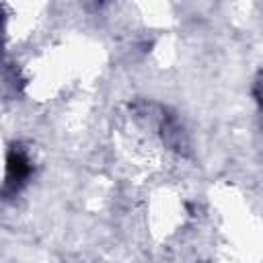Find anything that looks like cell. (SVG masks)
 <instances>
[{"label": "cell", "mask_w": 263, "mask_h": 263, "mask_svg": "<svg viewBox=\"0 0 263 263\" xmlns=\"http://www.w3.org/2000/svg\"><path fill=\"white\" fill-rule=\"evenodd\" d=\"M29 175V162L23 154L10 152L8 154V181H23Z\"/></svg>", "instance_id": "cell-1"}]
</instances>
